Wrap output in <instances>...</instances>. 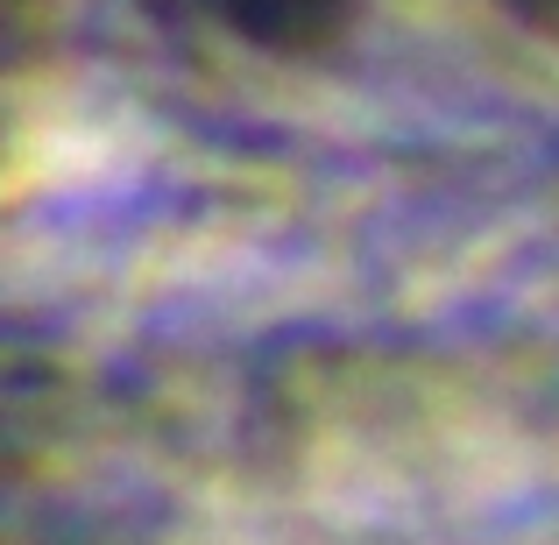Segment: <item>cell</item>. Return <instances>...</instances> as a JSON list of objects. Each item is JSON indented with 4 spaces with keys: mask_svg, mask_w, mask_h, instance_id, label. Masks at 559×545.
<instances>
[{
    "mask_svg": "<svg viewBox=\"0 0 559 545\" xmlns=\"http://www.w3.org/2000/svg\"><path fill=\"white\" fill-rule=\"evenodd\" d=\"M248 14H255V28H276V36H290L298 22H326L341 0H241Z\"/></svg>",
    "mask_w": 559,
    "mask_h": 545,
    "instance_id": "cell-1",
    "label": "cell"
}]
</instances>
